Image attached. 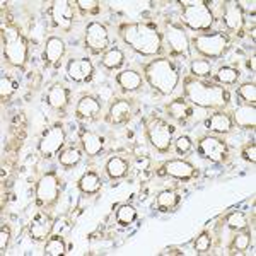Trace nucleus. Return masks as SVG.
<instances>
[{
  "label": "nucleus",
  "mask_w": 256,
  "mask_h": 256,
  "mask_svg": "<svg viewBox=\"0 0 256 256\" xmlns=\"http://www.w3.org/2000/svg\"><path fill=\"white\" fill-rule=\"evenodd\" d=\"M183 98L192 106L204 110L226 111L230 104V92L224 86L207 79L188 76L183 82Z\"/></svg>",
  "instance_id": "1"
},
{
  "label": "nucleus",
  "mask_w": 256,
  "mask_h": 256,
  "mask_svg": "<svg viewBox=\"0 0 256 256\" xmlns=\"http://www.w3.org/2000/svg\"><path fill=\"white\" fill-rule=\"evenodd\" d=\"M118 36L126 46L142 56H159L162 53V32L152 22H123L118 28Z\"/></svg>",
  "instance_id": "2"
},
{
  "label": "nucleus",
  "mask_w": 256,
  "mask_h": 256,
  "mask_svg": "<svg viewBox=\"0 0 256 256\" xmlns=\"http://www.w3.org/2000/svg\"><path fill=\"white\" fill-rule=\"evenodd\" d=\"M142 77L160 96H171L180 86L181 72L169 56H156L154 60L144 65Z\"/></svg>",
  "instance_id": "3"
},
{
  "label": "nucleus",
  "mask_w": 256,
  "mask_h": 256,
  "mask_svg": "<svg viewBox=\"0 0 256 256\" xmlns=\"http://www.w3.org/2000/svg\"><path fill=\"white\" fill-rule=\"evenodd\" d=\"M2 44H4V58L7 60V64L20 70L26 67L30 46H28V40L24 38L19 26H16L12 22L4 24Z\"/></svg>",
  "instance_id": "4"
},
{
  "label": "nucleus",
  "mask_w": 256,
  "mask_h": 256,
  "mask_svg": "<svg viewBox=\"0 0 256 256\" xmlns=\"http://www.w3.org/2000/svg\"><path fill=\"white\" fill-rule=\"evenodd\" d=\"M181 20L186 28L195 32L210 31L216 22L214 12L210 9V2L207 0H184L181 2Z\"/></svg>",
  "instance_id": "5"
},
{
  "label": "nucleus",
  "mask_w": 256,
  "mask_h": 256,
  "mask_svg": "<svg viewBox=\"0 0 256 256\" xmlns=\"http://www.w3.org/2000/svg\"><path fill=\"white\" fill-rule=\"evenodd\" d=\"M190 44L204 58H220L230 48V38L224 31L198 32L190 40Z\"/></svg>",
  "instance_id": "6"
},
{
  "label": "nucleus",
  "mask_w": 256,
  "mask_h": 256,
  "mask_svg": "<svg viewBox=\"0 0 256 256\" xmlns=\"http://www.w3.org/2000/svg\"><path fill=\"white\" fill-rule=\"evenodd\" d=\"M176 128L159 116H148L146 120V135L150 146L159 152H168L172 146Z\"/></svg>",
  "instance_id": "7"
},
{
  "label": "nucleus",
  "mask_w": 256,
  "mask_h": 256,
  "mask_svg": "<svg viewBox=\"0 0 256 256\" xmlns=\"http://www.w3.org/2000/svg\"><path fill=\"white\" fill-rule=\"evenodd\" d=\"M162 40L166 41V44L172 52V55L184 56V58H188V56L192 55L190 38L181 24L172 22V20H166L164 31H162Z\"/></svg>",
  "instance_id": "8"
},
{
  "label": "nucleus",
  "mask_w": 256,
  "mask_h": 256,
  "mask_svg": "<svg viewBox=\"0 0 256 256\" xmlns=\"http://www.w3.org/2000/svg\"><path fill=\"white\" fill-rule=\"evenodd\" d=\"M36 204L41 208H50L58 202L60 196V180L55 171L44 172L43 176L36 181Z\"/></svg>",
  "instance_id": "9"
},
{
  "label": "nucleus",
  "mask_w": 256,
  "mask_h": 256,
  "mask_svg": "<svg viewBox=\"0 0 256 256\" xmlns=\"http://www.w3.org/2000/svg\"><path fill=\"white\" fill-rule=\"evenodd\" d=\"M196 150L204 159L210 162L222 164L229 159V146L224 138L217 135H205L196 142Z\"/></svg>",
  "instance_id": "10"
},
{
  "label": "nucleus",
  "mask_w": 256,
  "mask_h": 256,
  "mask_svg": "<svg viewBox=\"0 0 256 256\" xmlns=\"http://www.w3.org/2000/svg\"><path fill=\"white\" fill-rule=\"evenodd\" d=\"M65 140H67V135H65V130L62 123H55V125L48 126L46 130L43 132V135H41V138L38 142L40 156L44 159H52L53 156L58 154L60 148L65 146Z\"/></svg>",
  "instance_id": "11"
},
{
  "label": "nucleus",
  "mask_w": 256,
  "mask_h": 256,
  "mask_svg": "<svg viewBox=\"0 0 256 256\" xmlns=\"http://www.w3.org/2000/svg\"><path fill=\"white\" fill-rule=\"evenodd\" d=\"M84 46L94 55H101L110 48V32L102 22L92 20L86 26L84 31Z\"/></svg>",
  "instance_id": "12"
},
{
  "label": "nucleus",
  "mask_w": 256,
  "mask_h": 256,
  "mask_svg": "<svg viewBox=\"0 0 256 256\" xmlns=\"http://www.w3.org/2000/svg\"><path fill=\"white\" fill-rule=\"evenodd\" d=\"M48 16L56 30L67 32L72 30L74 16H76V12H74V4L68 2V0H55V2H52V6H50Z\"/></svg>",
  "instance_id": "13"
},
{
  "label": "nucleus",
  "mask_w": 256,
  "mask_h": 256,
  "mask_svg": "<svg viewBox=\"0 0 256 256\" xmlns=\"http://www.w3.org/2000/svg\"><path fill=\"white\" fill-rule=\"evenodd\" d=\"M137 104L135 99L132 98H116L113 99V102L110 104L108 113H106V120L111 125H123L128 120L134 116Z\"/></svg>",
  "instance_id": "14"
},
{
  "label": "nucleus",
  "mask_w": 256,
  "mask_h": 256,
  "mask_svg": "<svg viewBox=\"0 0 256 256\" xmlns=\"http://www.w3.org/2000/svg\"><path fill=\"white\" fill-rule=\"evenodd\" d=\"M53 227H55L53 217L50 216L48 212H43V210H41V212L36 214V216L32 217V220L30 222V236L32 241L43 242L52 236Z\"/></svg>",
  "instance_id": "15"
},
{
  "label": "nucleus",
  "mask_w": 256,
  "mask_h": 256,
  "mask_svg": "<svg viewBox=\"0 0 256 256\" xmlns=\"http://www.w3.org/2000/svg\"><path fill=\"white\" fill-rule=\"evenodd\" d=\"M67 76L77 84L90 82L94 77V65L89 58H72L67 64Z\"/></svg>",
  "instance_id": "16"
},
{
  "label": "nucleus",
  "mask_w": 256,
  "mask_h": 256,
  "mask_svg": "<svg viewBox=\"0 0 256 256\" xmlns=\"http://www.w3.org/2000/svg\"><path fill=\"white\" fill-rule=\"evenodd\" d=\"M222 22H224L226 30L234 34H242L244 30V12L238 6V2H226L224 14H222Z\"/></svg>",
  "instance_id": "17"
},
{
  "label": "nucleus",
  "mask_w": 256,
  "mask_h": 256,
  "mask_svg": "<svg viewBox=\"0 0 256 256\" xmlns=\"http://www.w3.org/2000/svg\"><path fill=\"white\" fill-rule=\"evenodd\" d=\"M160 172L162 174H168L171 178H176V180H183L188 181L192 178L196 176V169L192 162L184 159H169L160 166Z\"/></svg>",
  "instance_id": "18"
},
{
  "label": "nucleus",
  "mask_w": 256,
  "mask_h": 256,
  "mask_svg": "<svg viewBox=\"0 0 256 256\" xmlns=\"http://www.w3.org/2000/svg\"><path fill=\"white\" fill-rule=\"evenodd\" d=\"M166 113L168 116L171 120H174L176 123L180 125H186L190 120L193 118V106L190 104L184 98H178V99H172L171 102L166 106Z\"/></svg>",
  "instance_id": "19"
},
{
  "label": "nucleus",
  "mask_w": 256,
  "mask_h": 256,
  "mask_svg": "<svg viewBox=\"0 0 256 256\" xmlns=\"http://www.w3.org/2000/svg\"><path fill=\"white\" fill-rule=\"evenodd\" d=\"M101 113V102L94 96H82L76 104V118L82 122H90L96 120Z\"/></svg>",
  "instance_id": "20"
},
{
  "label": "nucleus",
  "mask_w": 256,
  "mask_h": 256,
  "mask_svg": "<svg viewBox=\"0 0 256 256\" xmlns=\"http://www.w3.org/2000/svg\"><path fill=\"white\" fill-rule=\"evenodd\" d=\"M114 80H116L118 88L122 89L125 94L137 92V90L142 88V84H144L142 74L137 72V70H132V68H126V70L118 72L116 77H114Z\"/></svg>",
  "instance_id": "21"
},
{
  "label": "nucleus",
  "mask_w": 256,
  "mask_h": 256,
  "mask_svg": "<svg viewBox=\"0 0 256 256\" xmlns=\"http://www.w3.org/2000/svg\"><path fill=\"white\" fill-rule=\"evenodd\" d=\"M65 55V41L58 36H50L44 43V64L48 67H56Z\"/></svg>",
  "instance_id": "22"
},
{
  "label": "nucleus",
  "mask_w": 256,
  "mask_h": 256,
  "mask_svg": "<svg viewBox=\"0 0 256 256\" xmlns=\"http://www.w3.org/2000/svg\"><path fill=\"white\" fill-rule=\"evenodd\" d=\"M205 126H207L208 132H212V134H216V135H227L234 126L232 116H230L227 111H216V113L210 114V118L205 122Z\"/></svg>",
  "instance_id": "23"
},
{
  "label": "nucleus",
  "mask_w": 256,
  "mask_h": 256,
  "mask_svg": "<svg viewBox=\"0 0 256 256\" xmlns=\"http://www.w3.org/2000/svg\"><path fill=\"white\" fill-rule=\"evenodd\" d=\"M80 146L84 154H88L89 158H96V156L102 152V148H104V140L96 132L80 130Z\"/></svg>",
  "instance_id": "24"
},
{
  "label": "nucleus",
  "mask_w": 256,
  "mask_h": 256,
  "mask_svg": "<svg viewBox=\"0 0 256 256\" xmlns=\"http://www.w3.org/2000/svg\"><path fill=\"white\" fill-rule=\"evenodd\" d=\"M232 116V123L241 128H254L256 126V108L254 104H239Z\"/></svg>",
  "instance_id": "25"
},
{
  "label": "nucleus",
  "mask_w": 256,
  "mask_h": 256,
  "mask_svg": "<svg viewBox=\"0 0 256 256\" xmlns=\"http://www.w3.org/2000/svg\"><path fill=\"white\" fill-rule=\"evenodd\" d=\"M46 101L53 110L62 111L67 108L68 101H70V90L65 88L64 84H55L48 89L46 94Z\"/></svg>",
  "instance_id": "26"
},
{
  "label": "nucleus",
  "mask_w": 256,
  "mask_h": 256,
  "mask_svg": "<svg viewBox=\"0 0 256 256\" xmlns=\"http://www.w3.org/2000/svg\"><path fill=\"white\" fill-rule=\"evenodd\" d=\"M77 186L86 195H94L101 190V178L96 171H86L77 181Z\"/></svg>",
  "instance_id": "27"
},
{
  "label": "nucleus",
  "mask_w": 256,
  "mask_h": 256,
  "mask_svg": "<svg viewBox=\"0 0 256 256\" xmlns=\"http://www.w3.org/2000/svg\"><path fill=\"white\" fill-rule=\"evenodd\" d=\"M106 174H108L111 180H122V178L126 176L128 169H130V164L125 158H120V156H113L111 159H108L106 162Z\"/></svg>",
  "instance_id": "28"
},
{
  "label": "nucleus",
  "mask_w": 256,
  "mask_h": 256,
  "mask_svg": "<svg viewBox=\"0 0 256 256\" xmlns=\"http://www.w3.org/2000/svg\"><path fill=\"white\" fill-rule=\"evenodd\" d=\"M101 64H102V67L108 70H118L125 64V53H123V50H120L116 46H110L102 53Z\"/></svg>",
  "instance_id": "29"
},
{
  "label": "nucleus",
  "mask_w": 256,
  "mask_h": 256,
  "mask_svg": "<svg viewBox=\"0 0 256 256\" xmlns=\"http://www.w3.org/2000/svg\"><path fill=\"white\" fill-rule=\"evenodd\" d=\"M180 200L181 196L178 195L176 192H172V190H164V192H160L158 195V208L160 212H169V210L176 208L178 205H180Z\"/></svg>",
  "instance_id": "30"
},
{
  "label": "nucleus",
  "mask_w": 256,
  "mask_h": 256,
  "mask_svg": "<svg viewBox=\"0 0 256 256\" xmlns=\"http://www.w3.org/2000/svg\"><path fill=\"white\" fill-rule=\"evenodd\" d=\"M67 251V244H65L64 238L62 236H50L44 241V251L46 256H62Z\"/></svg>",
  "instance_id": "31"
},
{
  "label": "nucleus",
  "mask_w": 256,
  "mask_h": 256,
  "mask_svg": "<svg viewBox=\"0 0 256 256\" xmlns=\"http://www.w3.org/2000/svg\"><path fill=\"white\" fill-rule=\"evenodd\" d=\"M82 159V150L77 147H67L65 150L60 152L58 156V162L62 164L64 168H74L80 162Z\"/></svg>",
  "instance_id": "32"
},
{
  "label": "nucleus",
  "mask_w": 256,
  "mask_h": 256,
  "mask_svg": "<svg viewBox=\"0 0 256 256\" xmlns=\"http://www.w3.org/2000/svg\"><path fill=\"white\" fill-rule=\"evenodd\" d=\"M190 72H192V77H196V79H207L212 74V64L205 58H195L190 64Z\"/></svg>",
  "instance_id": "33"
},
{
  "label": "nucleus",
  "mask_w": 256,
  "mask_h": 256,
  "mask_svg": "<svg viewBox=\"0 0 256 256\" xmlns=\"http://www.w3.org/2000/svg\"><path fill=\"white\" fill-rule=\"evenodd\" d=\"M239 77H241V72L234 67H227V65L220 67L216 74V80H217V84H220V86L234 84V82L239 80Z\"/></svg>",
  "instance_id": "34"
},
{
  "label": "nucleus",
  "mask_w": 256,
  "mask_h": 256,
  "mask_svg": "<svg viewBox=\"0 0 256 256\" xmlns=\"http://www.w3.org/2000/svg\"><path fill=\"white\" fill-rule=\"evenodd\" d=\"M226 224L230 230L236 232V230L248 229L250 222H248V217H246L244 212H241V210H234V212H230L229 216L226 217Z\"/></svg>",
  "instance_id": "35"
},
{
  "label": "nucleus",
  "mask_w": 256,
  "mask_h": 256,
  "mask_svg": "<svg viewBox=\"0 0 256 256\" xmlns=\"http://www.w3.org/2000/svg\"><path fill=\"white\" fill-rule=\"evenodd\" d=\"M251 244V234L248 230H236V234L232 236V241H230V250L234 253H242L246 251Z\"/></svg>",
  "instance_id": "36"
},
{
  "label": "nucleus",
  "mask_w": 256,
  "mask_h": 256,
  "mask_svg": "<svg viewBox=\"0 0 256 256\" xmlns=\"http://www.w3.org/2000/svg\"><path fill=\"white\" fill-rule=\"evenodd\" d=\"M135 220H137V210H135V207H132V205L125 204L116 210V222L120 226L126 227L134 224Z\"/></svg>",
  "instance_id": "37"
},
{
  "label": "nucleus",
  "mask_w": 256,
  "mask_h": 256,
  "mask_svg": "<svg viewBox=\"0 0 256 256\" xmlns=\"http://www.w3.org/2000/svg\"><path fill=\"white\" fill-rule=\"evenodd\" d=\"M16 90H18V84H16L9 76H2V79H0V99H2L4 102L9 101V99L14 96Z\"/></svg>",
  "instance_id": "38"
},
{
  "label": "nucleus",
  "mask_w": 256,
  "mask_h": 256,
  "mask_svg": "<svg viewBox=\"0 0 256 256\" xmlns=\"http://www.w3.org/2000/svg\"><path fill=\"white\" fill-rule=\"evenodd\" d=\"M238 96L246 102V104H254L256 102V86L254 82H244L238 88Z\"/></svg>",
  "instance_id": "39"
},
{
  "label": "nucleus",
  "mask_w": 256,
  "mask_h": 256,
  "mask_svg": "<svg viewBox=\"0 0 256 256\" xmlns=\"http://www.w3.org/2000/svg\"><path fill=\"white\" fill-rule=\"evenodd\" d=\"M193 248H195L196 253H207L212 248V234L208 230H202L196 236L195 242H193Z\"/></svg>",
  "instance_id": "40"
},
{
  "label": "nucleus",
  "mask_w": 256,
  "mask_h": 256,
  "mask_svg": "<svg viewBox=\"0 0 256 256\" xmlns=\"http://www.w3.org/2000/svg\"><path fill=\"white\" fill-rule=\"evenodd\" d=\"M76 7L82 14H96L101 9V4L98 0H76Z\"/></svg>",
  "instance_id": "41"
},
{
  "label": "nucleus",
  "mask_w": 256,
  "mask_h": 256,
  "mask_svg": "<svg viewBox=\"0 0 256 256\" xmlns=\"http://www.w3.org/2000/svg\"><path fill=\"white\" fill-rule=\"evenodd\" d=\"M172 144H174L178 154H186V152L192 150V146H193L192 138H190L188 135H181V137H178Z\"/></svg>",
  "instance_id": "42"
},
{
  "label": "nucleus",
  "mask_w": 256,
  "mask_h": 256,
  "mask_svg": "<svg viewBox=\"0 0 256 256\" xmlns=\"http://www.w3.org/2000/svg\"><path fill=\"white\" fill-rule=\"evenodd\" d=\"M241 158L244 160H248V162H251V164L256 162V146L253 142L246 144V146L241 148Z\"/></svg>",
  "instance_id": "43"
},
{
  "label": "nucleus",
  "mask_w": 256,
  "mask_h": 256,
  "mask_svg": "<svg viewBox=\"0 0 256 256\" xmlns=\"http://www.w3.org/2000/svg\"><path fill=\"white\" fill-rule=\"evenodd\" d=\"M9 242H10V227L4 224L0 227V250H2V253H6Z\"/></svg>",
  "instance_id": "44"
},
{
  "label": "nucleus",
  "mask_w": 256,
  "mask_h": 256,
  "mask_svg": "<svg viewBox=\"0 0 256 256\" xmlns=\"http://www.w3.org/2000/svg\"><path fill=\"white\" fill-rule=\"evenodd\" d=\"M238 6L241 7V10H248L250 14H254L256 10V2L254 0H238Z\"/></svg>",
  "instance_id": "45"
},
{
  "label": "nucleus",
  "mask_w": 256,
  "mask_h": 256,
  "mask_svg": "<svg viewBox=\"0 0 256 256\" xmlns=\"http://www.w3.org/2000/svg\"><path fill=\"white\" fill-rule=\"evenodd\" d=\"M248 65H250V68L251 70H253V72H254V70H256V56L253 55V56H251V58H250V62H248Z\"/></svg>",
  "instance_id": "46"
},
{
  "label": "nucleus",
  "mask_w": 256,
  "mask_h": 256,
  "mask_svg": "<svg viewBox=\"0 0 256 256\" xmlns=\"http://www.w3.org/2000/svg\"><path fill=\"white\" fill-rule=\"evenodd\" d=\"M160 254H181L180 251H176V250H168V251H162Z\"/></svg>",
  "instance_id": "47"
}]
</instances>
